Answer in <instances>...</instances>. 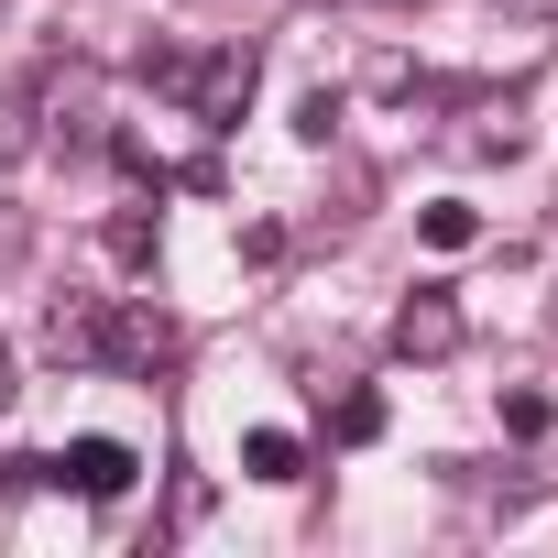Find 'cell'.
Segmentation results:
<instances>
[{"mask_svg":"<svg viewBox=\"0 0 558 558\" xmlns=\"http://www.w3.org/2000/svg\"><path fill=\"white\" fill-rule=\"evenodd\" d=\"M252 45H208V56H186V45H143V88H165V99H186V121H208V132H230L241 110H252Z\"/></svg>","mask_w":558,"mask_h":558,"instance_id":"obj_1","label":"cell"},{"mask_svg":"<svg viewBox=\"0 0 558 558\" xmlns=\"http://www.w3.org/2000/svg\"><path fill=\"white\" fill-rule=\"evenodd\" d=\"M23 482H45V493H88V504H121V493L143 482V449H132V438H66V449L23 460Z\"/></svg>","mask_w":558,"mask_h":558,"instance_id":"obj_2","label":"cell"},{"mask_svg":"<svg viewBox=\"0 0 558 558\" xmlns=\"http://www.w3.org/2000/svg\"><path fill=\"white\" fill-rule=\"evenodd\" d=\"M77 77H88L77 56H45V66H34L23 88H0V165H23V154L45 143V110H56V99H66Z\"/></svg>","mask_w":558,"mask_h":558,"instance_id":"obj_3","label":"cell"},{"mask_svg":"<svg viewBox=\"0 0 558 558\" xmlns=\"http://www.w3.org/2000/svg\"><path fill=\"white\" fill-rule=\"evenodd\" d=\"M460 340H471V318H460L449 286H416V296L395 307V351H405V362H449Z\"/></svg>","mask_w":558,"mask_h":558,"instance_id":"obj_4","label":"cell"},{"mask_svg":"<svg viewBox=\"0 0 558 558\" xmlns=\"http://www.w3.org/2000/svg\"><path fill=\"white\" fill-rule=\"evenodd\" d=\"M99 362H121V373H165V362H175V318H165V307H121V318L99 329Z\"/></svg>","mask_w":558,"mask_h":558,"instance_id":"obj_5","label":"cell"},{"mask_svg":"<svg viewBox=\"0 0 558 558\" xmlns=\"http://www.w3.org/2000/svg\"><path fill=\"white\" fill-rule=\"evenodd\" d=\"M241 471H252V482H296V471H307V438H296V427H252V438H241Z\"/></svg>","mask_w":558,"mask_h":558,"instance_id":"obj_6","label":"cell"},{"mask_svg":"<svg viewBox=\"0 0 558 558\" xmlns=\"http://www.w3.org/2000/svg\"><path fill=\"white\" fill-rule=\"evenodd\" d=\"M99 329H110L99 307H56V318H45V351H56V362H99Z\"/></svg>","mask_w":558,"mask_h":558,"instance_id":"obj_7","label":"cell"},{"mask_svg":"<svg viewBox=\"0 0 558 558\" xmlns=\"http://www.w3.org/2000/svg\"><path fill=\"white\" fill-rule=\"evenodd\" d=\"M416 230H427V252H471V241H482V219H471L460 197H438V208H416Z\"/></svg>","mask_w":558,"mask_h":558,"instance_id":"obj_8","label":"cell"},{"mask_svg":"<svg viewBox=\"0 0 558 558\" xmlns=\"http://www.w3.org/2000/svg\"><path fill=\"white\" fill-rule=\"evenodd\" d=\"M329 438H340V449H373V438H384V395H340V405H329Z\"/></svg>","mask_w":558,"mask_h":558,"instance_id":"obj_9","label":"cell"},{"mask_svg":"<svg viewBox=\"0 0 558 558\" xmlns=\"http://www.w3.org/2000/svg\"><path fill=\"white\" fill-rule=\"evenodd\" d=\"M110 263H121V274L154 263V208H121V219H110Z\"/></svg>","mask_w":558,"mask_h":558,"instance_id":"obj_10","label":"cell"},{"mask_svg":"<svg viewBox=\"0 0 558 558\" xmlns=\"http://www.w3.org/2000/svg\"><path fill=\"white\" fill-rule=\"evenodd\" d=\"M296 132H307V143H329V132H340V88H318V99L296 110Z\"/></svg>","mask_w":558,"mask_h":558,"instance_id":"obj_11","label":"cell"},{"mask_svg":"<svg viewBox=\"0 0 558 558\" xmlns=\"http://www.w3.org/2000/svg\"><path fill=\"white\" fill-rule=\"evenodd\" d=\"M504 427L514 438H547V395H504Z\"/></svg>","mask_w":558,"mask_h":558,"instance_id":"obj_12","label":"cell"},{"mask_svg":"<svg viewBox=\"0 0 558 558\" xmlns=\"http://www.w3.org/2000/svg\"><path fill=\"white\" fill-rule=\"evenodd\" d=\"M23 395V373H12V340H0V405H12Z\"/></svg>","mask_w":558,"mask_h":558,"instance_id":"obj_13","label":"cell"},{"mask_svg":"<svg viewBox=\"0 0 558 558\" xmlns=\"http://www.w3.org/2000/svg\"><path fill=\"white\" fill-rule=\"evenodd\" d=\"M504 12H558V0H504Z\"/></svg>","mask_w":558,"mask_h":558,"instance_id":"obj_14","label":"cell"}]
</instances>
